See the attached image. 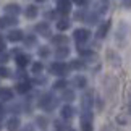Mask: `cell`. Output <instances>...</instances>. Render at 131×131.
<instances>
[{
    "label": "cell",
    "instance_id": "obj_28",
    "mask_svg": "<svg viewBox=\"0 0 131 131\" xmlns=\"http://www.w3.org/2000/svg\"><path fill=\"white\" fill-rule=\"evenodd\" d=\"M65 86H67V81L65 79H58V81H55L53 83V89H65Z\"/></svg>",
    "mask_w": 131,
    "mask_h": 131
},
{
    "label": "cell",
    "instance_id": "obj_9",
    "mask_svg": "<svg viewBox=\"0 0 131 131\" xmlns=\"http://www.w3.org/2000/svg\"><path fill=\"white\" fill-rule=\"evenodd\" d=\"M70 55V49L65 47V45H60V47H57V50H55V58L57 60H63L67 58Z\"/></svg>",
    "mask_w": 131,
    "mask_h": 131
},
{
    "label": "cell",
    "instance_id": "obj_21",
    "mask_svg": "<svg viewBox=\"0 0 131 131\" xmlns=\"http://www.w3.org/2000/svg\"><path fill=\"white\" fill-rule=\"evenodd\" d=\"M24 15H26V18H36L37 16V8L34 7V5H29V7H26V10H24Z\"/></svg>",
    "mask_w": 131,
    "mask_h": 131
},
{
    "label": "cell",
    "instance_id": "obj_1",
    "mask_svg": "<svg viewBox=\"0 0 131 131\" xmlns=\"http://www.w3.org/2000/svg\"><path fill=\"white\" fill-rule=\"evenodd\" d=\"M55 105H57V99H55L50 92L44 94L41 97V100H39V107L44 108V110H53Z\"/></svg>",
    "mask_w": 131,
    "mask_h": 131
},
{
    "label": "cell",
    "instance_id": "obj_31",
    "mask_svg": "<svg viewBox=\"0 0 131 131\" xmlns=\"http://www.w3.org/2000/svg\"><path fill=\"white\" fill-rule=\"evenodd\" d=\"M81 129L83 131H92V125H91V122H81Z\"/></svg>",
    "mask_w": 131,
    "mask_h": 131
},
{
    "label": "cell",
    "instance_id": "obj_20",
    "mask_svg": "<svg viewBox=\"0 0 131 131\" xmlns=\"http://www.w3.org/2000/svg\"><path fill=\"white\" fill-rule=\"evenodd\" d=\"M62 99L65 100V102H71V100H74V91L73 89H63Z\"/></svg>",
    "mask_w": 131,
    "mask_h": 131
},
{
    "label": "cell",
    "instance_id": "obj_25",
    "mask_svg": "<svg viewBox=\"0 0 131 131\" xmlns=\"http://www.w3.org/2000/svg\"><path fill=\"white\" fill-rule=\"evenodd\" d=\"M81 122H92V112H91V110H84L83 112Z\"/></svg>",
    "mask_w": 131,
    "mask_h": 131
},
{
    "label": "cell",
    "instance_id": "obj_12",
    "mask_svg": "<svg viewBox=\"0 0 131 131\" xmlns=\"http://www.w3.org/2000/svg\"><path fill=\"white\" fill-rule=\"evenodd\" d=\"M12 24H16V18H15V16H3V18H0V29L8 28V26H12Z\"/></svg>",
    "mask_w": 131,
    "mask_h": 131
},
{
    "label": "cell",
    "instance_id": "obj_4",
    "mask_svg": "<svg viewBox=\"0 0 131 131\" xmlns=\"http://www.w3.org/2000/svg\"><path fill=\"white\" fill-rule=\"evenodd\" d=\"M7 37H8L10 42H19V41L24 39V34H23V31H19V29H13V31L8 32Z\"/></svg>",
    "mask_w": 131,
    "mask_h": 131
},
{
    "label": "cell",
    "instance_id": "obj_41",
    "mask_svg": "<svg viewBox=\"0 0 131 131\" xmlns=\"http://www.w3.org/2000/svg\"><path fill=\"white\" fill-rule=\"evenodd\" d=\"M100 131H112V128H110L108 125H104V126H102V129H100Z\"/></svg>",
    "mask_w": 131,
    "mask_h": 131
},
{
    "label": "cell",
    "instance_id": "obj_18",
    "mask_svg": "<svg viewBox=\"0 0 131 131\" xmlns=\"http://www.w3.org/2000/svg\"><path fill=\"white\" fill-rule=\"evenodd\" d=\"M108 29H110V21H105L102 26L99 28V31H97V37H100V39L105 37V36H107V32H108Z\"/></svg>",
    "mask_w": 131,
    "mask_h": 131
},
{
    "label": "cell",
    "instance_id": "obj_46",
    "mask_svg": "<svg viewBox=\"0 0 131 131\" xmlns=\"http://www.w3.org/2000/svg\"><path fill=\"white\" fill-rule=\"evenodd\" d=\"M37 2H44V0H37Z\"/></svg>",
    "mask_w": 131,
    "mask_h": 131
},
{
    "label": "cell",
    "instance_id": "obj_37",
    "mask_svg": "<svg viewBox=\"0 0 131 131\" xmlns=\"http://www.w3.org/2000/svg\"><path fill=\"white\" fill-rule=\"evenodd\" d=\"M34 83H37V84H45V83H47V79H45V78H37V79H34Z\"/></svg>",
    "mask_w": 131,
    "mask_h": 131
},
{
    "label": "cell",
    "instance_id": "obj_34",
    "mask_svg": "<svg viewBox=\"0 0 131 131\" xmlns=\"http://www.w3.org/2000/svg\"><path fill=\"white\" fill-rule=\"evenodd\" d=\"M117 122L120 125H128V118L125 117V115H118V117H117Z\"/></svg>",
    "mask_w": 131,
    "mask_h": 131
},
{
    "label": "cell",
    "instance_id": "obj_22",
    "mask_svg": "<svg viewBox=\"0 0 131 131\" xmlns=\"http://www.w3.org/2000/svg\"><path fill=\"white\" fill-rule=\"evenodd\" d=\"M68 28H70V21L67 18H62V19L57 21V29H58V31H67Z\"/></svg>",
    "mask_w": 131,
    "mask_h": 131
},
{
    "label": "cell",
    "instance_id": "obj_42",
    "mask_svg": "<svg viewBox=\"0 0 131 131\" xmlns=\"http://www.w3.org/2000/svg\"><path fill=\"white\" fill-rule=\"evenodd\" d=\"M73 2L76 3V5H84V3H86V0H73Z\"/></svg>",
    "mask_w": 131,
    "mask_h": 131
},
{
    "label": "cell",
    "instance_id": "obj_45",
    "mask_svg": "<svg viewBox=\"0 0 131 131\" xmlns=\"http://www.w3.org/2000/svg\"><path fill=\"white\" fill-rule=\"evenodd\" d=\"M0 102H2V100H0ZM0 112H3V107H2V104H0Z\"/></svg>",
    "mask_w": 131,
    "mask_h": 131
},
{
    "label": "cell",
    "instance_id": "obj_19",
    "mask_svg": "<svg viewBox=\"0 0 131 131\" xmlns=\"http://www.w3.org/2000/svg\"><path fill=\"white\" fill-rule=\"evenodd\" d=\"M107 58L110 60V63H112L113 67H120V58H118V55L115 53V52L108 50V52H107Z\"/></svg>",
    "mask_w": 131,
    "mask_h": 131
},
{
    "label": "cell",
    "instance_id": "obj_27",
    "mask_svg": "<svg viewBox=\"0 0 131 131\" xmlns=\"http://www.w3.org/2000/svg\"><path fill=\"white\" fill-rule=\"evenodd\" d=\"M12 76V71L7 67H0V78H10Z\"/></svg>",
    "mask_w": 131,
    "mask_h": 131
},
{
    "label": "cell",
    "instance_id": "obj_23",
    "mask_svg": "<svg viewBox=\"0 0 131 131\" xmlns=\"http://www.w3.org/2000/svg\"><path fill=\"white\" fill-rule=\"evenodd\" d=\"M36 123H37V126L41 128L42 131H45V129H47V125H49V120L45 118V117H37L36 118Z\"/></svg>",
    "mask_w": 131,
    "mask_h": 131
},
{
    "label": "cell",
    "instance_id": "obj_2",
    "mask_svg": "<svg viewBox=\"0 0 131 131\" xmlns=\"http://www.w3.org/2000/svg\"><path fill=\"white\" fill-rule=\"evenodd\" d=\"M70 71V67L65 65L63 62H55L50 65V73L52 74H57V76H65Z\"/></svg>",
    "mask_w": 131,
    "mask_h": 131
},
{
    "label": "cell",
    "instance_id": "obj_35",
    "mask_svg": "<svg viewBox=\"0 0 131 131\" xmlns=\"http://www.w3.org/2000/svg\"><path fill=\"white\" fill-rule=\"evenodd\" d=\"M67 128L63 126V123H60V122H55V131H65Z\"/></svg>",
    "mask_w": 131,
    "mask_h": 131
},
{
    "label": "cell",
    "instance_id": "obj_30",
    "mask_svg": "<svg viewBox=\"0 0 131 131\" xmlns=\"http://www.w3.org/2000/svg\"><path fill=\"white\" fill-rule=\"evenodd\" d=\"M49 55H50V50L47 47H41V49H39V57H41V58H47Z\"/></svg>",
    "mask_w": 131,
    "mask_h": 131
},
{
    "label": "cell",
    "instance_id": "obj_7",
    "mask_svg": "<svg viewBox=\"0 0 131 131\" xmlns=\"http://www.w3.org/2000/svg\"><path fill=\"white\" fill-rule=\"evenodd\" d=\"M19 125H21L19 118L18 117H12V118H8V122H7V129L8 131H18Z\"/></svg>",
    "mask_w": 131,
    "mask_h": 131
},
{
    "label": "cell",
    "instance_id": "obj_6",
    "mask_svg": "<svg viewBox=\"0 0 131 131\" xmlns=\"http://www.w3.org/2000/svg\"><path fill=\"white\" fill-rule=\"evenodd\" d=\"M92 104H94L92 92H88V94H84V95H83V100H81V107H83L84 110H89L91 107H92Z\"/></svg>",
    "mask_w": 131,
    "mask_h": 131
},
{
    "label": "cell",
    "instance_id": "obj_10",
    "mask_svg": "<svg viewBox=\"0 0 131 131\" xmlns=\"http://www.w3.org/2000/svg\"><path fill=\"white\" fill-rule=\"evenodd\" d=\"M19 12H21V8H19V5L16 3H10L5 7V13L10 15V16H16V15H19Z\"/></svg>",
    "mask_w": 131,
    "mask_h": 131
},
{
    "label": "cell",
    "instance_id": "obj_36",
    "mask_svg": "<svg viewBox=\"0 0 131 131\" xmlns=\"http://www.w3.org/2000/svg\"><path fill=\"white\" fill-rule=\"evenodd\" d=\"M19 131H36V129H34V126H32L31 123H29V125H24V126L19 129Z\"/></svg>",
    "mask_w": 131,
    "mask_h": 131
},
{
    "label": "cell",
    "instance_id": "obj_39",
    "mask_svg": "<svg viewBox=\"0 0 131 131\" xmlns=\"http://www.w3.org/2000/svg\"><path fill=\"white\" fill-rule=\"evenodd\" d=\"M18 76H19V78H26V73H24V70H23V68H19V70H18Z\"/></svg>",
    "mask_w": 131,
    "mask_h": 131
},
{
    "label": "cell",
    "instance_id": "obj_38",
    "mask_svg": "<svg viewBox=\"0 0 131 131\" xmlns=\"http://www.w3.org/2000/svg\"><path fill=\"white\" fill-rule=\"evenodd\" d=\"M2 50H5V39L0 36V52H2Z\"/></svg>",
    "mask_w": 131,
    "mask_h": 131
},
{
    "label": "cell",
    "instance_id": "obj_29",
    "mask_svg": "<svg viewBox=\"0 0 131 131\" xmlns=\"http://www.w3.org/2000/svg\"><path fill=\"white\" fill-rule=\"evenodd\" d=\"M24 44H26L28 47L36 45V36H28V37H24Z\"/></svg>",
    "mask_w": 131,
    "mask_h": 131
},
{
    "label": "cell",
    "instance_id": "obj_3",
    "mask_svg": "<svg viewBox=\"0 0 131 131\" xmlns=\"http://www.w3.org/2000/svg\"><path fill=\"white\" fill-rule=\"evenodd\" d=\"M73 37H74V41H76L78 44H83V42H86L88 39L91 37V32L88 31V29H76L74 31V34H73Z\"/></svg>",
    "mask_w": 131,
    "mask_h": 131
},
{
    "label": "cell",
    "instance_id": "obj_13",
    "mask_svg": "<svg viewBox=\"0 0 131 131\" xmlns=\"http://www.w3.org/2000/svg\"><path fill=\"white\" fill-rule=\"evenodd\" d=\"M74 115V108L71 107V105H65V107L62 108V118L63 120H71Z\"/></svg>",
    "mask_w": 131,
    "mask_h": 131
},
{
    "label": "cell",
    "instance_id": "obj_44",
    "mask_svg": "<svg viewBox=\"0 0 131 131\" xmlns=\"http://www.w3.org/2000/svg\"><path fill=\"white\" fill-rule=\"evenodd\" d=\"M128 110H129V113H131V99H129V102H128Z\"/></svg>",
    "mask_w": 131,
    "mask_h": 131
},
{
    "label": "cell",
    "instance_id": "obj_5",
    "mask_svg": "<svg viewBox=\"0 0 131 131\" xmlns=\"http://www.w3.org/2000/svg\"><path fill=\"white\" fill-rule=\"evenodd\" d=\"M57 10L60 15H68L70 13V0H57Z\"/></svg>",
    "mask_w": 131,
    "mask_h": 131
},
{
    "label": "cell",
    "instance_id": "obj_11",
    "mask_svg": "<svg viewBox=\"0 0 131 131\" xmlns=\"http://www.w3.org/2000/svg\"><path fill=\"white\" fill-rule=\"evenodd\" d=\"M36 32L37 34H42V36H50L49 23H39V24H36Z\"/></svg>",
    "mask_w": 131,
    "mask_h": 131
},
{
    "label": "cell",
    "instance_id": "obj_26",
    "mask_svg": "<svg viewBox=\"0 0 131 131\" xmlns=\"http://www.w3.org/2000/svg\"><path fill=\"white\" fill-rule=\"evenodd\" d=\"M70 68H74V70H83V68H84V63H83V60H74V62H71V65H70Z\"/></svg>",
    "mask_w": 131,
    "mask_h": 131
},
{
    "label": "cell",
    "instance_id": "obj_16",
    "mask_svg": "<svg viewBox=\"0 0 131 131\" xmlns=\"http://www.w3.org/2000/svg\"><path fill=\"white\" fill-rule=\"evenodd\" d=\"M29 89H31V84H29L28 81H23V83H18L16 84V92L18 94H26Z\"/></svg>",
    "mask_w": 131,
    "mask_h": 131
},
{
    "label": "cell",
    "instance_id": "obj_14",
    "mask_svg": "<svg viewBox=\"0 0 131 131\" xmlns=\"http://www.w3.org/2000/svg\"><path fill=\"white\" fill-rule=\"evenodd\" d=\"M52 44L60 47V45H67L68 44V37L67 36H62V34H57V36L52 37Z\"/></svg>",
    "mask_w": 131,
    "mask_h": 131
},
{
    "label": "cell",
    "instance_id": "obj_24",
    "mask_svg": "<svg viewBox=\"0 0 131 131\" xmlns=\"http://www.w3.org/2000/svg\"><path fill=\"white\" fill-rule=\"evenodd\" d=\"M42 70H44V65H42V63H39V62H36V63H32V65H31V71H32L34 74H41V73H42Z\"/></svg>",
    "mask_w": 131,
    "mask_h": 131
},
{
    "label": "cell",
    "instance_id": "obj_15",
    "mask_svg": "<svg viewBox=\"0 0 131 131\" xmlns=\"http://www.w3.org/2000/svg\"><path fill=\"white\" fill-rule=\"evenodd\" d=\"M73 84H74L76 88H79V89H84V88L88 86V79L84 78V76H81V74H79V76H74Z\"/></svg>",
    "mask_w": 131,
    "mask_h": 131
},
{
    "label": "cell",
    "instance_id": "obj_33",
    "mask_svg": "<svg viewBox=\"0 0 131 131\" xmlns=\"http://www.w3.org/2000/svg\"><path fill=\"white\" fill-rule=\"evenodd\" d=\"M86 21L89 24H95V23H97V15H89V16L86 18Z\"/></svg>",
    "mask_w": 131,
    "mask_h": 131
},
{
    "label": "cell",
    "instance_id": "obj_17",
    "mask_svg": "<svg viewBox=\"0 0 131 131\" xmlns=\"http://www.w3.org/2000/svg\"><path fill=\"white\" fill-rule=\"evenodd\" d=\"M28 63H29V57H28V55H23V53L16 55V65L19 68H24Z\"/></svg>",
    "mask_w": 131,
    "mask_h": 131
},
{
    "label": "cell",
    "instance_id": "obj_43",
    "mask_svg": "<svg viewBox=\"0 0 131 131\" xmlns=\"http://www.w3.org/2000/svg\"><path fill=\"white\" fill-rule=\"evenodd\" d=\"M123 3H125V7H131V0H123Z\"/></svg>",
    "mask_w": 131,
    "mask_h": 131
},
{
    "label": "cell",
    "instance_id": "obj_32",
    "mask_svg": "<svg viewBox=\"0 0 131 131\" xmlns=\"http://www.w3.org/2000/svg\"><path fill=\"white\" fill-rule=\"evenodd\" d=\"M7 62H8V53L5 50H2L0 52V63H7Z\"/></svg>",
    "mask_w": 131,
    "mask_h": 131
},
{
    "label": "cell",
    "instance_id": "obj_40",
    "mask_svg": "<svg viewBox=\"0 0 131 131\" xmlns=\"http://www.w3.org/2000/svg\"><path fill=\"white\" fill-rule=\"evenodd\" d=\"M74 16H76V19H83V18H84V13H83V12H78Z\"/></svg>",
    "mask_w": 131,
    "mask_h": 131
},
{
    "label": "cell",
    "instance_id": "obj_8",
    "mask_svg": "<svg viewBox=\"0 0 131 131\" xmlns=\"http://www.w3.org/2000/svg\"><path fill=\"white\" fill-rule=\"evenodd\" d=\"M13 99V91L10 88H2L0 89V100L2 102H10Z\"/></svg>",
    "mask_w": 131,
    "mask_h": 131
}]
</instances>
